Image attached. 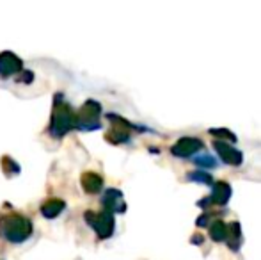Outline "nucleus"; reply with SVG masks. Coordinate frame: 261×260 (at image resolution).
I'll return each instance as SVG.
<instances>
[{"mask_svg":"<svg viewBox=\"0 0 261 260\" xmlns=\"http://www.w3.org/2000/svg\"><path fill=\"white\" fill-rule=\"evenodd\" d=\"M229 196H231V187L226 182H219V184H215V187H213L212 196L206 198V200H208V203L224 205V203H227Z\"/></svg>","mask_w":261,"mask_h":260,"instance_id":"obj_3","label":"nucleus"},{"mask_svg":"<svg viewBox=\"0 0 261 260\" xmlns=\"http://www.w3.org/2000/svg\"><path fill=\"white\" fill-rule=\"evenodd\" d=\"M190 180H203V182H206V184H210V182H212V177H210L208 173H194V175H190Z\"/></svg>","mask_w":261,"mask_h":260,"instance_id":"obj_7","label":"nucleus"},{"mask_svg":"<svg viewBox=\"0 0 261 260\" xmlns=\"http://www.w3.org/2000/svg\"><path fill=\"white\" fill-rule=\"evenodd\" d=\"M210 237L217 243L227 239V225L222 221H215L212 226H210Z\"/></svg>","mask_w":261,"mask_h":260,"instance_id":"obj_4","label":"nucleus"},{"mask_svg":"<svg viewBox=\"0 0 261 260\" xmlns=\"http://www.w3.org/2000/svg\"><path fill=\"white\" fill-rule=\"evenodd\" d=\"M201 141L199 139H194V137H185V139H179L174 146H172V153L176 157H190L201 150Z\"/></svg>","mask_w":261,"mask_h":260,"instance_id":"obj_1","label":"nucleus"},{"mask_svg":"<svg viewBox=\"0 0 261 260\" xmlns=\"http://www.w3.org/2000/svg\"><path fill=\"white\" fill-rule=\"evenodd\" d=\"M215 150L220 153L224 162L231 164V166H238L242 164V153L237 148L229 145V143H222V141H215Z\"/></svg>","mask_w":261,"mask_h":260,"instance_id":"obj_2","label":"nucleus"},{"mask_svg":"<svg viewBox=\"0 0 261 260\" xmlns=\"http://www.w3.org/2000/svg\"><path fill=\"white\" fill-rule=\"evenodd\" d=\"M212 134L215 135V137L222 139V143H224V139H227V141H231V143L237 141V139H234V135L231 134V132H227L226 129H222V130H212Z\"/></svg>","mask_w":261,"mask_h":260,"instance_id":"obj_5","label":"nucleus"},{"mask_svg":"<svg viewBox=\"0 0 261 260\" xmlns=\"http://www.w3.org/2000/svg\"><path fill=\"white\" fill-rule=\"evenodd\" d=\"M196 160L197 164H199V166H204V168H213L215 166V160L212 159V157L210 155H201V157H196Z\"/></svg>","mask_w":261,"mask_h":260,"instance_id":"obj_6","label":"nucleus"}]
</instances>
